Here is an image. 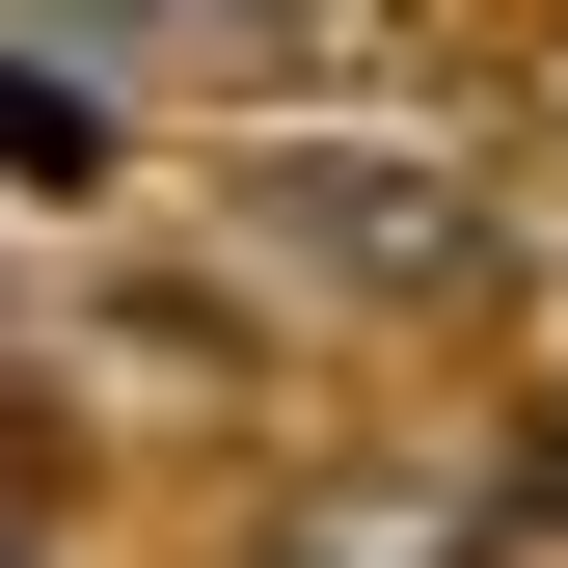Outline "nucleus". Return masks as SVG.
Returning <instances> with one entry per match:
<instances>
[{"label":"nucleus","mask_w":568,"mask_h":568,"mask_svg":"<svg viewBox=\"0 0 568 568\" xmlns=\"http://www.w3.org/2000/svg\"><path fill=\"white\" fill-rule=\"evenodd\" d=\"M244 244L271 271H352V298H487V190L460 163H352V135H271V163H244Z\"/></svg>","instance_id":"obj_1"},{"label":"nucleus","mask_w":568,"mask_h":568,"mask_svg":"<svg viewBox=\"0 0 568 568\" xmlns=\"http://www.w3.org/2000/svg\"><path fill=\"white\" fill-rule=\"evenodd\" d=\"M271 568H460V541H434V515H298Z\"/></svg>","instance_id":"obj_2"},{"label":"nucleus","mask_w":568,"mask_h":568,"mask_svg":"<svg viewBox=\"0 0 568 568\" xmlns=\"http://www.w3.org/2000/svg\"><path fill=\"white\" fill-rule=\"evenodd\" d=\"M0 163H28V190H82V163H109V135H82V109H54V82H0Z\"/></svg>","instance_id":"obj_3"}]
</instances>
